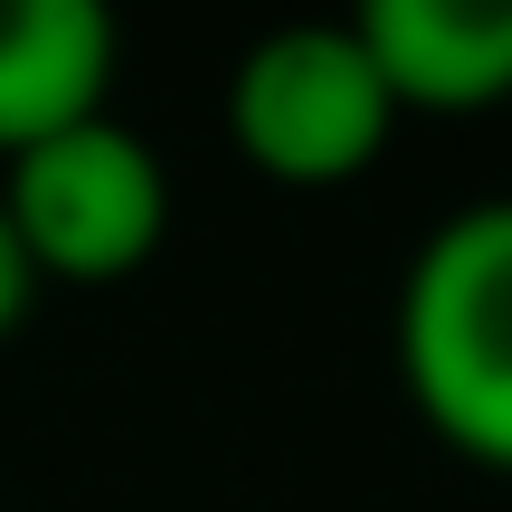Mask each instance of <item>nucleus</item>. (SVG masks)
Wrapping results in <instances>:
<instances>
[{
	"mask_svg": "<svg viewBox=\"0 0 512 512\" xmlns=\"http://www.w3.org/2000/svg\"><path fill=\"white\" fill-rule=\"evenodd\" d=\"M114 19L95 0H0V162L105 114Z\"/></svg>",
	"mask_w": 512,
	"mask_h": 512,
	"instance_id": "obj_5",
	"label": "nucleus"
},
{
	"mask_svg": "<svg viewBox=\"0 0 512 512\" xmlns=\"http://www.w3.org/2000/svg\"><path fill=\"white\" fill-rule=\"evenodd\" d=\"M399 389L465 465L512 475V200L427 228L399 275Z\"/></svg>",
	"mask_w": 512,
	"mask_h": 512,
	"instance_id": "obj_1",
	"label": "nucleus"
},
{
	"mask_svg": "<svg viewBox=\"0 0 512 512\" xmlns=\"http://www.w3.org/2000/svg\"><path fill=\"white\" fill-rule=\"evenodd\" d=\"M351 29L399 114L512 105V0H370Z\"/></svg>",
	"mask_w": 512,
	"mask_h": 512,
	"instance_id": "obj_4",
	"label": "nucleus"
},
{
	"mask_svg": "<svg viewBox=\"0 0 512 512\" xmlns=\"http://www.w3.org/2000/svg\"><path fill=\"white\" fill-rule=\"evenodd\" d=\"M0 219L38 285H124L171 228V171L133 124L86 114L0 162Z\"/></svg>",
	"mask_w": 512,
	"mask_h": 512,
	"instance_id": "obj_3",
	"label": "nucleus"
},
{
	"mask_svg": "<svg viewBox=\"0 0 512 512\" xmlns=\"http://www.w3.org/2000/svg\"><path fill=\"white\" fill-rule=\"evenodd\" d=\"M29 294H38V275H29V256H19L10 219H0V332H19V313H29Z\"/></svg>",
	"mask_w": 512,
	"mask_h": 512,
	"instance_id": "obj_6",
	"label": "nucleus"
},
{
	"mask_svg": "<svg viewBox=\"0 0 512 512\" xmlns=\"http://www.w3.org/2000/svg\"><path fill=\"white\" fill-rule=\"evenodd\" d=\"M389 105L351 19H285L228 67V143L275 190H342L389 152Z\"/></svg>",
	"mask_w": 512,
	"mask_h": 512,
	"instance_id": "obj_2",
	"label": "nucleus"
}]
</instances>
